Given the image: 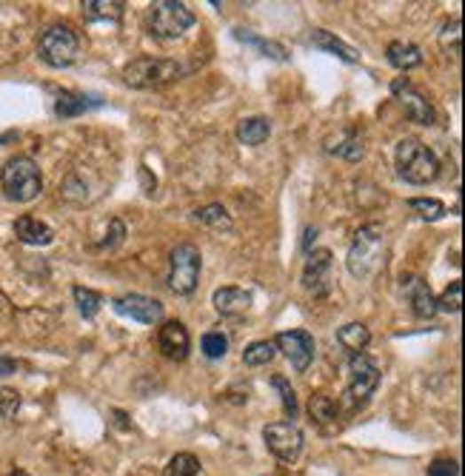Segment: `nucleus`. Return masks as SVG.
Returning a JSON list of instances; mask_svg holds the SVG:
<instances>
[{
    "label": "nucleus",
    "mask_w": 465,
    "mask_h": 476,
    "mask_svg": "<svg viewBox=\"0 0 465 476\" xmlns=\"http://www.w3.org/2000/svg\"><path fill=\"white\" fill-rule=\"evenodd\" d=\"M274 348L288 356V363L295 371H305V368L314 363L317 342L309 332H283V334H277Z\"/></svg>",
    "instance_id": "obj_11"
},
{
    "label": "nucleus",
    "mask_w": 465,
    "mask_h": 476,
    "mask_svg": "<svg viewBox=\"0 0 465 476\" xmlns=\"http://www.w3.org/2000/svg\"><path fill=\"white\" fill-rule=\"evenodd\" d=\"M72 297H75L77 308H81V314L86 316V320H91V316H95L100 311V306H103V297L98 294V291L83 288V285H75L72 288Z\"/></svg>",
    "instance_id": "obj_30"
},
{
    "label": "nucleus",
    "mask_w": 465,
    "mask_h": 476,
    "mask_svg": "<svg viewBox=\"0 0 465 476\" xmlns=\"http://www.w3.org/2000/svg\"><path fill=\"white\" fill-rule=\"evenodd\" d=\"M163 476H201V459L194 454H175L169 459Z\"/></svg>",
    "instance_id": "obj_29"
},
{
    "label": "nucleus",
    "mask_w": 465,
    "mask_h": 476,
    "mask_svg": "<svg viewBox=\"0 0 465 476\" xmlns=\"http://www.w3.org/2000/svg\"><path fill=\"white\" fill-rule=\"evenodd\" d=\"M234 37L240 43H248V46H255V49H260L265 58H274V60H286V49L280 46V43H274V41H263V37H257V35H251V32H246V29H234Z\"/></svg>",
    "instance_id": "obj_28"
},
{
    "label": "nucleus",
    "mask_w": 465,
    "mask_h": 476,
    "mask_svg": "<svg viewBox=\"0 0 465 476\" xmlns=\"http://www.w3.org/2000/svg\"><path fill=\"white\" fill-rule=\"evenodd\" d=\"M194 220L201 222V226H209V229H217V231H232V217L229 211H225L223 206L211 203L206 208H197L194 211Z\"/></svg>",
    "instance_id": "obj_25"
},
{
    "label": "nucleus",
    "mask_w": 465,
    "mask_h": 476,
    "mask_svg": "<svg viewBox=\"0 0 465 476\" xmlns=\"http://www.w3.org/2000/svg\"><path fill=\"white\" fill-rule=\"evenodd\" d=\"M311 43H314L317 49L328 51V55H337V58H340V60H345V63H357V60H360V51H357L354 46H349L345 41H340V37H337L335 32L314 29V35H311Z\"/></svg>",
    "instance_id": "obj_19"
},
{
    "label": "nucleus",
    "mask_w": 465,
    "mask_h": 476,
    "mask_svg": "<svg viewBox=\"0 0 465 476\" xmlns=\"http://www.w3.org/2000/svg\"><path fill=\"white\" fill-rule=\"evenodd\" d=\"M183 66L166 58H138L123 69V81L131 89H161L166 83L180 81Z\"/></svg>",
    "instance_id": "obj_4"
},
{
    "label": "nucleus",
    "mask_w": 465,
    "mask_h": 476,
    "mask_svg": "<svg viewBox=\"0 0 465 476\" xmlns=\"http://www.w3.org/2000/svg\"><path fill=\"white\" fill-rule=\"evenodd\" d=\"M429 476H460L457 459H448V456L434 459V462H431V468H429Z\"/></svg>",
    "instance_id": "obj_36"
},
{
    "label": "nucleus",
    "mask_w": 465,
    "mask_h": 476,
    "mask_svg": "<svg viewBox=\"0 0 465 476\" xmlns=\"http://www.w3.org/2000/svg\"><path fill=\"white\" fill-rule=\"evenodd\" d=\"M157 346H161L163 356H169V360L183 363L185 356H189V351H192V337H189V332H185V325L180 320H169L161 328V334H157Z\"/></svg>",
    "instance_id": "obj_13"
},
{
    "label": "nucleus",
    "mask_w": 465,
    "mask_h": 476,
    "mask_svg": "<svg viewBox=\"0 0 465 476\" xmlns=\"http://www.w3.org/2000/svg\"><path fill=\"white\" fill-rule=\"evenodd\" d=\"M6 476H29L26 471H12V473H6Z\"/></svg>",
    "instance_id": "obj_40"
},
{
    "label": "nucleus",
    "mask_w": 465,
    "mask_h": 476,
    "mask_svg": "<svg viewBox=\"0 0 465 476\" xmlns=\"http://www.w3.org/2000/svg\"><path fill=\"white\" fill-rule=\"evenodd\" d=\"M337 342L351 354H363V348L371 342V332L363 323H349L337 332Z\"/></svg>",
    "instance_id": "obj_22"
},
{
    "label": "nucleus",
    "mask_w": 465,
    "mask_h": 476,
    "mask_svg": "<svg viewBox=\"0 0 465 476\" xmlns=\"http://www.w3.org/2000/svg\"><path fill=\"white\" fill-rule=\"evenodd\" d=\"M272 386L280 391V400H283V411L288 414V419H295L297 417V394H295V388L288 386V379L283 377V374H277L274 379H272Z\"/></svg>",
    "instance_id": "obj_33"
},
{
    "label": "nucleus",
    "mask_w": 465,
    "mask_h": 476,
    "mask_svg": "<svg viewBox=\"0 0 465 476\" xmlns=\"http://www.w3.org/2000/svg\"><path fill=\"white\" fill-rule=\"evenodd\" d=\"M328 271H331V251H326V248L311 251L309 260H305L303 285L309 288L314 297L328 294Z\"/></svg>",
    "instance_id": "obj_14"
},
{
    "label": "nucleus",
    "mask_w": 465,
    "mask_h": 476,
    "mask_svg": "<svg viewBox=\"0 0 465 476\" xmlns=\"http://www.w3.org/2000/svg\"><path fill=\"white\" fill-rule=\"evenodd\" d=\"M391 95L400 100V105L406 109V114H408L414 123H420V126H434V109H431V103L425 100L422 91H417L414 86L406 81V77H397V81L391 83Z\"/></svg>",
    "instance_id": "obj_12"
},
{
    "label": "nucleus",
    "mask_w": 465,
    "mask_h": 476,
    "mask_svg": "<svg viewBox=\"0 0 465 476\" xmlns=\"http://www.w3.org/2000/svg\"><path fill=\"white\" fill-rule=\"evenodd\" d=\"M272 135V123L265 117H246V121L237 123V140L246 145H260Z\"/></svg>",
    "instance_id": "obj_21"
},
{
    "label": "nucleus",
    "mask_w": 465,
    "mask_h": 476,
    "mask_svg": "<svg viewBox=\"0 0 465 476\" xmlns=\"http://www.w3.org/2000/svg\"><path fill=\"white\" fill-rule=\"evenodd\" d=\"M201 248L192 243H180L175 251H171V269H169V288L175 294L189 297L197 288V280H201Z\"/></svg>",
    "instance_id": "obj_7"
},
{
    "label": "nucleus",
    "mask_w": 465,
    "mask_h": 476,
    "mask_svg": "<svg viewBox=\"0 0 465 476\" xmlns=\"http://www.w3.org/2000/svg\"><path fill=\"white\" fill-rule=\"evenodd\" d=\"M37 55L43 63H49L51 69H69L75 60L81 58V37L66 23H51L41 32V41H37Z\"/></svg>",
    "instance_id": "obj_3"
},
{
    "label": "nucleus",
    "mask_w": 465,
    "mask_h": 476,
    "mask_svg": "<svg viewBox=\"0 0 465 476\" xmlns=\"http://www.w3.org/2000/svg\"><path fill=\"white\" fill-rule=\"evenodd\" d=\"M18 371V363L9 360V356H0V377H9Z\"/></svg>",
    "instance_id": "obj_37"
},
{
    "label": "nucleus",
    "mask_w": 465,
    "mask_h": 476,
    "mask_svg": "<svg viewBox=\"0 0 465 476\" xmlns=\"http://www.w3.org/2000/svg\"><path fill=\"white\" fill-rule=\"evenodd\" d=\"M397 168H400V177L411 183V186H429V183L440 177L437 154L414 137L400 140V145H397Z\"/></svg>",
    "instance_id": "obj_2"
},
{
    "label": "nucleus",
    "mask_w": 465,
    "mask_h": 476,
    "mask_svg": "<svg viewBox=\"0 0 465 476\" xmlns=\"http://www.w3.org/2000/svg\"><path fill=\"white\" fill-rule=\"evenodd\" d=\"M309 414L317 425H328V422H337V402L331 400L328 394H314L311 402H309Z\"/></svg>",
    "instance_id": "obj_26"
},
{
    "label": "nucleus",
    "mask_w": 465,
    "mask_h": 476,
    "mask_svg": "<svg viewBox=\"0 0 465 476\" xmlns=\"http://www.w3.org/2000/svg\"><path fill=\"white\" fill-rule=\"evenodd\" d=\"M263 440L280 462H295L303 451V431L295 422H272L263 428Z\"/></svg>",
    "instance_id": "obj_9"
},
{
    "label": "nucleus",
    "mask_w": 465,
    "mask_h": 476,
    "mask_svg": "<svg viewBox=\"0 0 465 476\" xmlns=\"http://www.w3.org/2000/svg\"><path fill=\"white\" fill-rule=\"evenodd\" d=\"M194 26V12L180 0H157L149 6V29L161 41H175Z\"/></svg>",
    "instance_id": "obj_5"
},
{
    "label": "nucleus",
    "mask_w": 465,
    "mask_h": 476,
    "mask_svg": "<svg viewBox=\"0 0 465 476\" xmlns=\"http://www.w3.org/2000/svg\"><path fill=\"white\" fill-rule=\"evenodd\" d=\"M437 302V311H445V314H460L462 308V283L454 280L451 283L440 297L434 300Z\"/></svg>",
    "instance_id": "obj_32"
},
{
    "label": "nucleus",
    "mask_w": 465,
    "mask_h": 476,
    "mask_svg": "<svg viewBox=\"0 0 465 476\" xmlns=\"http://www.w3.org/2000/svg\"><path fill=\"white\" fill-rule=\"evenodd\" d=\"M380 386V365L366 354L351 356V382L343 394V408L345 411H357L368 402V396Z\"/></svg>",
    "instance_id": "obj_6"
},
{
    "label": "nucleus",
    "mask_w": 465,
    "mask_h": 476,
    "mask_svg": "<svg viewBox=\"0 0 465 476\" xmlns=\"http://www.w3.org/2000/svg\"><path fill=\"white\" fill-rule=\"evenodd\" d=\"M211 302H215L217 314H223V316H240V314H246L248 306H251V294H248L246 288L225 285V288H217V291H215Z\"/></svg>",
    "instance_id": "obj_16"
},
{
    "label": "nucleus",
    "mask_w": 465,
    "mask_h": 476,
    "mask_svg": "<svg viewBox=\"0 0 465 476\" xmlns=\"http://www.w3.org/2000/svg\"><path fill=\"white\" fill-rule=\"evenodd\" d=\"M274 354H277V348L272 339H257V342H251V346H246L243 363L248 368H260V365H269L274 360Z\"/></svg>",
    "instance_id": "obj_27"
},
{
    "label": "nucleus",
    "mask_w": 465,
    "mask_h": 476,
    "mask_svg": "<svg viewBox=\"0 0 465 476\" xmlns=\"http://www.w3.org/2000/svg\"><path fill=\"white\" fill-rule=\"evenodd\" d=\"M15 237L26 246H49L55 240V231H51L46 222H41L37 217H18L15 220Z\"/></svg>",
    "instance_id": "obj_18"
},
{
    "label": "nucleus",
    "mask_w": 465,
    "mask_h": 476,
    "mask_svg": "<svg viewBox=\"0 0 465 476\" xmlns=\"http://www.w3.org/2000/svg\"><path fill=\"white\" fill-rule=\"evenodd\" d=\"M20 411V394L15 388H0V419H12Z\"/></svg>",
    "instance_id": "obj_35"
},
{
    "label": "nucleus",
    "mask_w": 465,
    "mask_h": 476,
    "mask_svg": "<svg viewBox=\"0 0 465 476\" xmlns=\"http://www.w3.org/2000/svg\"><path fill=\"white\" fill-rule=\"evenodd\" d=\"M382 248V226L380 222H368L354 237V246L349 251V271L354 277H368L371 266L380 260Z\"/></svg>",
    "instance_id": "obj_8"
},
{
    "label": "nucleus",
    "mask_w": 465,
    "mask_h": 476,
    "mask_svg": "<svg viewBox=\"0 0 465 476\" xmlns=\"http://www.w3.org/2000/svg\"><path fill=\"white\" fill-rule=\"evenodd\" d=\"M121 0H83V18L86 20H121L123 15Z\"/></svg>",
    "instance_id": "obj_23"
},
{
    "label": "nucleus",
    "mask_w": 465,
    "mask_h": 476,
    "mask_svg": "<svg viewBox=\"0 0 465 476\" xmlns=\"http://www.w3.org/2000/svg\"><path fill=\"white\" fill-rule=\"evenodd\" d=\"M203 354L209 360H223V356L229 354V337L223 332H209L203 337Z\"/></svg>",
    "instance_id": "obj_34"
},
{
    "label": "nucleus",
    "mask_w": 465,
    "mask_h": 476,
    "mask_svg": "<svg viewBox=\"0 0 465 476\" xmlns=\"http://www.w3.org/2000/svg\"><path fill=\"white\" fill-rule=\"evenodd\" d=\"M408 208L422 220H440L445 215V206L437 197H414V200H408Z\"/></svg>",
    "instance_id": "obj_31"
},
{
    "label": "nucleus",
    "mask_w": 465,
    "mask_h": 476,
    "mask_svg": "<svg viewBox=\"0 0 465 476\" xmlns=\"http://www.w3.org/2000/svg\"><path fill=\"white\" fill-rule=\"evenodd\" d=\"M403 294L408 297L411 308H414L420 320H431L437 314V302H434L431 288L425 280H420V277H408V280H403Z\"/></svg>",
    "instance_id": "obj_15"
},
{
    "label": "nucleus",
    "mask_w": 465,
    "mask_h": 476,
    "mask_svg": "<svg viewBox=\"0 0 465 476\" xmlns=\"http://www.w3.org/2000/svg\"><path fill=\"white\" fill-rule=\"evenodd\" d=\"M18 140V131H6V135H0V143H12Z\"/></svg>",
    "instance_id": "obj_38"
},
{
    "label": "nucleus",
    "mask_w": 465,
    "mask_h": 476,
    "mask_svg": "<svg viewBox=\"0 0 465 476\" xmlns=\"http://www.w3.org/2000/svg\"><path fill=\"white\" fill-rule=\"evenodd\" d=\"M6 306H9V302H6V297H4V294H0V311H4Z\"/></svg>",
    "instance_id": "obj_39"
},
{
    "label": "nucleus",
    "mask_w": 465,
    "mask_h": 476,
    "mask_svg": "<svg viewBox=\"0 0 465 476\" xmlns=\"http://www.w3.org/2000/svg\"><path fill=\"white\" fill-rule=\"evenodd\" d=\"M389 63L394 66V69H400V72H408V69H417V66L422 63V51L420 46L414 43H408V41H394L389 43Z\"/></svg>",
    "instance_id": "obj_20"
},
{
    "label": "nucleus",
    "mask_w": 465,
    "mask_h": 476,
    "mask_svg": "<svg viewBox=\"0 0 465 476\" xmlns=\"http://www.w3.org/2000/svg\"><path fill=\"white\" fill-rule=\"evenodd\" d=\"M112 308L129 316V320L143 323V325H157L163 320V302L161 300H152V297H143V294H123V297H114L112 300Z\"/></svg>",
    "instance_id": "obj_10"
},
{
    "label": "nucleus",
    "mask_w": 465,
    "mask_h": 476,
    "mask_svg": "<svg viewBox=\"0 0 465 476\" xmlns=\"http://www.w3.org/2000/svg\"><path fill=\"white\" fill-rule=\"evenodd\" d=\"M103 100L98 95H83V91H58L55 100V114L60 121H69V117H77L89 109H98Z\"/></svg>",
    "instance_id": "obj_17"
},
{
    "label": "nucleus",
    "mask_w": 465,
    "mask_h": 476,
    "mask_svg": "<svg viewBox=\"0 0 465 476\" xmlns=\"http://www.w3.org/2000/svg\"><path fill=\"white\" fill-rule=\"evenodd\" d=\"M0 186H4V194L15 203H29L37 194L43 191V177L41 168L32 160V157H9L0 168Z\"/></svg>",
    "instance_id": "obj_1"
},
{
    "label": "nucleus",
    "mask_w": 465,
    "mask_h": 476,
    "mask_svg": "<svg viewBox=\"0 0 465 476\" xmlns=\"http://www.w3.org/2000/svg\"><path fill=\"white\" fill-rule=\"evenodd\" d=\"M328 154H340L345 160H360L363 157V137L357 131H340L337 135V145H326Z\"/></svg>",
    "instance_id": "obj_24"
}]
</instances>
